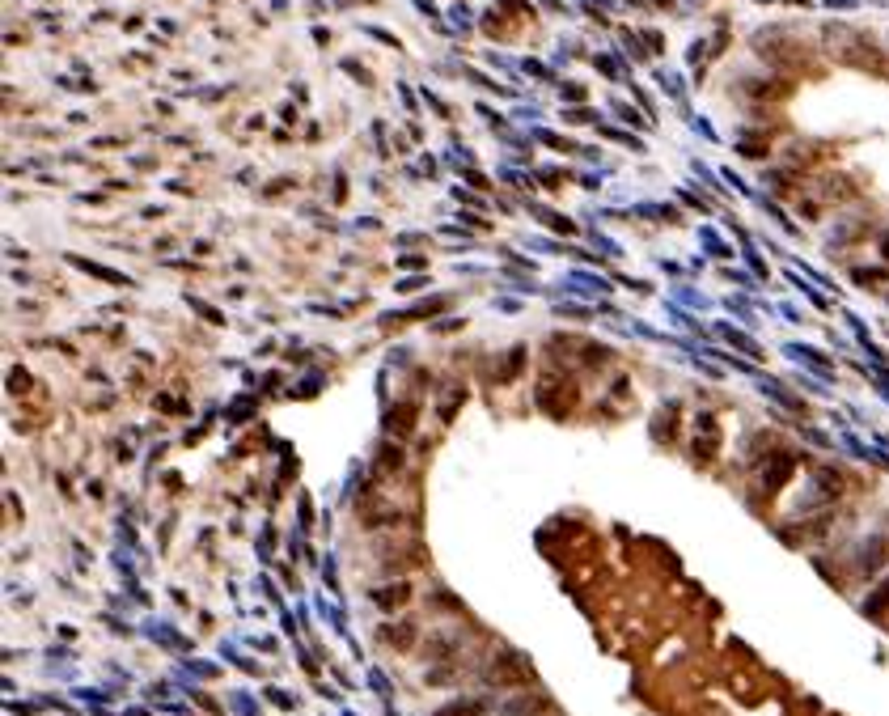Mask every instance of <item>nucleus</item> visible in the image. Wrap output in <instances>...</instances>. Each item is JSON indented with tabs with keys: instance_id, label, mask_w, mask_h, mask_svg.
<instances>
[{
	"instance_id": "f257e3e1",
	"label": "nucleus",
	"mask_w": 889,
	"mask_h": 716,
	"mask_svg": "<svg viewBox=\"0 0 889 716\" xmlns=\"http://www.w3.org/2000/svg\"><path fill=\"white\" fill-rule=\"evenodd\" d=\"M864 615H873V619H885L889 615V581L873 593V598H864Z\"/></svg>"
},
{
	"instance_id": "f03ea898",
	"label": "nucleus",
	"mask_w": 889,
	"mask_h": 716,
	"mask_svg": "<svg viewBox=\"0 0 889 716\" xmlns=\"http://www.w3.org/2000/svg\"><path fill=\"white\" fill-rule=\"evenodd\" d=\"M479 712H483V703H454V708H444L436 716H479Z\"/></svg>"
}]
</instances>
